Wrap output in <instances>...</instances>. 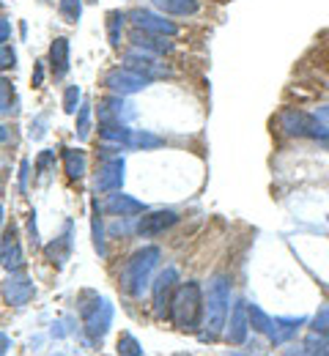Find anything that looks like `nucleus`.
<instances>
[{
	"label": "nucleus",
	"mask_w": 329,
	"mask_h": 356,
	"mask_svg": "<svg viewBox=\"0 0 329 356\" xmlns=\"http://www.w3.org/2000/svg\"><path fill=\"white\" fill-rule=\"evenodd\" d=\"M203 293H200V285L198 282H184V285H176L173 291V299H170V321L182 329V332H195L200 326V318H203Z\"/></svg>",
	"instance_id": "nucleus-1"
},
{
	"label": "nucleus",
	"mask_w": 329,
	"mask_h": 356,
	"mask_svg": "<svg viewBox=\"0 0 329 356\" xmlns=\"http://www.w3.org/2000/svg\"><path fill=\"white\" fill-rule=\"evenodd\" d=\"M159 258H162L159 247H143V250H138L121 268V291L127 296H143V291L148 288L151 271L157 268Z\"/></svg>",
	"instance_id": "nucleus-2"
},
{
	"label": "nucleus",
	"mask_w": 329,
	"mask_h": 356,
	"mask_svg": "<svg viewBox=\"0 0 329 356\" xmlns=\"http://www.w3.org/2000/svg\"><path fill=\"white\" fill-rule=\"evenodd\" d=\"M228 302H231V282L225 277L211 280L209 293H206V337H217L223 332Z\"/></svg>",
	"instance_id": "nucleus-3"
},
{
	"label": "nucleus",
	"mask_w": 329,
	"mask_h": 356,
	"mask_svg": "<svg viewBox=\"0 0 329 356\" xmlns=\"http://www.w3.org/2000/svg\"><path fill=\"white\" fill-rule=\"evenodd\" d=\"M80 312H83V326H86L88 337H94V340H102L107 334V329L113 326V305L107 299L94 296V302L83 305Z\"/></svg>",
	"instance_id": "nucleus-4"
},
{
	"label": "nucleus",
	"mask_w": 329,
	"mask_h": 356,
	"mask_svg": "<svg viewBox=\"0 0 329 356\" xmlns=\"http://www.w3.org/2000/svg\"><path fill=\"white\" fill-rule=\"evenodd\" d=\"M0 293H3V302L11 305V307H22L33 299L36 288H33V280L19 274V271H11V277L0 285Z\"/></svg>",
	"instance_id": "nucleus-5"
},
{
	"label": "nucleus",
	"mask_w": 329,
	"mask_h": 356,
	"mask_svg": "<svg viewBox=\"0 0 329 356\" xmlns=\"http://www.w3.org/2000/svg\"><path fill=\"white\" fill-rule=\"evenodd\" d=\"M148 77L141 74V72H132V69H113L107 77H104V86L113 90V93H118V96H132V93H138V90L148 88Z\"/></svg>",
	"instance_id": "nucleus-6"
},
{
	"label": "nucleus",
	"mask_w": 329,
	"mask_h": 356,
	"mask_svg": "<svg viewBox=\"0 0 329 356\" xmlns=\"http://www.w3.org/2000/svg\"><path fill=\"white\" fill-rule=\"evenodd\" d=\"M96 192H115L124 186V156L113 154V156H104L99 162V170H96Z\"/></svg>",
	"instance_id": "nucleus-7"
},
{
	"label": "nucleus",
	"mask_w": 329,
	"mask_h": 356,
	"mask_svg": "<svg viewBox=\"0 0 329 356\" xmlns=\"http://www.w3.org/2000/svg\"><path fill=\"white\" fill-rule=\"evenodd\" d=\"M176 282H179V274H176L173 266L159 271V277L154 282V312H157V318H168L170 315V299H173Z\"/></svg>",
	"instance_id": "nucleus-8"
},
{
	"label": "nucleus",
	"mask_w": 329,
	"mask_h": 356,
	"mask_svg": "<svg viewBox=\"0 0 329 356\" xmlns=\"http://www.w3.org/2000/svg\"><path fill=\"white\" fill-rule=\"evenodd\" d=\"M132 25L141 28L145 33H157V36H176L179 33V25H173L170 19H165V14H154V11H145V8H138L129 14Z\"/></svg>",
	"instance_id": "nucleus-9"
},
{
	"label": "nucleus",
	"mask_w": 329,
	"mask_h": 356,
	"mask_svg": "<svg viewBox=\"0 0 329 356\" xmlns=\"http://www.w3.org/2000/svg\"><path fill=\"white\" fill-rule=\"evenodd\" d=\"M135 118V104L124 102V96H110L99 102V124H129Z\"/></svg>",
	"instance_id": "nucleus-10"
},
{
	"label": "nucleus",
	"mask_w": 329,
	"mask_h": 356,
	"mask_svg": "<svg viewBox=\"0 0 329 356\" xmlns=\"http://www.w3.org/2000/svg\"><path fill=\"white\" fill-rule=\"evenodd\" d=\"M0 266L8 268V271H22L25 266V255H22V247H19V233L17 227H6L3 233V244H0Z\"/></svg>",
	"instance_id": "nucleus-11"
},
{
	"label": "nucleus",
	"mask_w": 329,
	"mask_h": 356,
	"mask_svg": "<svg viewBox=\"0 0 329 356\" xmlns=\"http://www.w3.org/2000/svg\"><path fill=\"white\" fill-rule=\"evenodd\" d=\"M176 222H179V214L176 211H151V214H145V217L138 220L135 233L143 236V238H151V236L165 233L168 227H173Z\"/></svg>",
	"instance_id": "nucleus-12"
},
{
	"label": "nucleus",
	"mask_w": 329,
	"mask_h": 356,
	"mask_svg": "<svg viewBox=\"0 0 329 356\" xmlns=\"http://www.w3.org/2000/svg\"><path fill=\"white\" fill-rule=\"evenodd\" d=\"M107 211L118 214V217H135V214H145V203H141L138 197L132 195H124L121 189H115L110 197H107Z\"/></svg>",
	"instance_id": "nucleus-13"
},
{
	"label": "nucleus",
	"mask_w": 329,
	"mask_h": 356,
	"mask_svg": "<svg viewBox=\"0 0 329 356\" xmlns=\"http://www.w3.org/2000/svg\"><path fill=\"white\" fill-rule=\"evenodd\" d=\"M49 72L55 80H63L69 74V39L58 36L49 47Z\"/></svg>",
	"instance_id": "nucleus-14"
},
{
	"label": "nucleus",
	"mask_w": 329,
	"mask_h": 356,
	"mask_svg": "<svg viewBox=\"0 0 329 356\" xmlns=\"http://www.w3.org/2000/svg\"><path fill=\"white\" fill-rule=\"evenodd\" d=\"M63 170L72 181H80V178L88 173V156L83 148H63Z\"/></svg>",
	"instance_id": "nucleus-15"
},
{
	"label": "nucleus",
	"mask_w": 329,
	"mask_h": 356,
	"mask_svg": "<svg viewBox=\"0 0 329 356\" xmlns=\"http://www.w3.org/2000/svg\"><path fill=\"white\" fill-rule=\"evenodd\" d=\"M124 66H127V69H132V72H141V74H145L148 80L159 74V66H157L154 55H148V52H141V49H135V52H127V58H124Z\"/></svg>",
	"instance_id": "nucleus-16"
},
{
	"label": "nucleus",
	"mask_w": 329,
	"mask_h": 356,
	"mask_svg": "<svg viewBox=\"0 0 329 356\" xmlns=\"http://www.w3.org/2000/svg\"><path fill=\"white\" fill-rule=\"evenodd\" d=\"M132 44L138 47V49H145V52H157V55H162V52H170L173 44L170 42H162L165 36H157V33H145L141 28H135L132 31Z\"/></svg>",
	"instance_id": "nucleus-17"
},
{
	"label": "nucleus",
	"mask_w": 329,
	"mask_h": 356,
	"mask_svg": "<svg viewBox=\"0 0 329 356\" xmlns=\"http://www.w3.org/2000/svg\"><path fill=\"white\" fill-rule=\"evenodd\" d=\"M162 14H170V17H189V14H198L200 3L198 0H151Z\"/></svg>",
	"instance_id": "nucleus-18"
},
{
	"label": "nucleus",
	"mask_w": 329,
	"mask_h": 356,
	"mask_svg": "<svg viewBox=\"0 0 329 356\" xmlns=\"http://www.w3.org/2000/svg\"><path fill=\"white\" fill-rule=\"evenodd\" d=\"M91 238H94V250L99 258H107V244H104V225H102V214H99V203L91 200Z\"/></svg>",
	"instance_id": "nucleus-19"
},
{
	"label": "nucleus",
	"mask_w": 329,
	"mask_h": 356,
	"mask_svg": "<svg viewBox=\"0 0 329 356\" xmlns=\"http://www.w3.org/2000/svg\"><path fill=\"white\" fill-rule=\"evenodd\" d=\"M69 250H72V225L66 222V233H63L55 244H49L47 247V258L52 261V264L63 266V261L69 258Z\"/></svg>",
	"instance_id": "nucleus-20"
},
{
	"label": "nucleus",
	"mask_w": 329,
	"mask_h": 356,
	"mask_svg": "<svg viewBox=\"0 0 329 356\" xmlns=\"http://www.w3.org/2000/svg\"><path fill=\"white\" fill-rule=\"evenodd\" d=\"M247 337V310L244 305H239L231 315V326H228V343H244Z\"/></svg>",
	"instance_id": "nucleus-21"
},
{
	"label": "nucleus",
	"mask_w": 329,
	"mask_h": 356,
	"mask_svg": "<svg viewBox=\"0 0 329 356\" xmlns=\"http://www.w3.org/2000/svg\"><path fill=\"white\" fill-rule=\"evenodd\" d=\"M162 143H165V140L157 137V134L143 132V129H132V134H129V145H127V148H143V151H148V148H159Z\"/></svg>",
	"instance_id": "nucleus-22"
},
{
	"label": "nucleus",
	"mask_w": 329,
	"mask_h": 356,
	"mask_svg": "<svg viewBox=\"0 0 329 356\" xmlns=\"http://www.w3.org/2000/svg\"><path fill=\"white\" fill-rule=\"evenodd\" d=\"M58 11L69 25H77L83 17V0H58Z\"/></svg>",
	"instance_id": "nucleus-23"
},
{
	"label": "nucleus",
	"mask_w": 329,
	"mask_h": 356,
	"mask_svg": "<svg viewBox=\"0 0 329 356\" xmlns=\"http://www.w3.org/2000/svg\"><path fill=\"white\" fill-rule=\"evenodd\" d=\"M124 14L121 11H110L107 14V36H110V44L118 47L121 44V28H124Z\"/></svg>",
	"instance_id": "nucleus-24"
},
{
	"label": "nucleus",
	"mask_w": 329,
	"mask_h": 356,
	"mask_svg": "<svg viewBox=\"0 0 329 356\" xmlns=\"http://www.w3.org/2000/svg\"><path fill=\"white\" fill-rule=\"evenodd\" d=\"M91 104H80V110H77V137L80 140H86L88 134H91Z\"/></svg>",
	"instance_id": "nucleus-25"
},
{
	"label": "nucleus",
	"mask_w": 329,
	"mask_h": 356,
	"mask_svg": "<svg viewBox=\"0 0 329 356\" xmlns=\"http://www.w3.org/2000/svg\"><path fill=\"white\" fill-rule=\"evenodd\" d=\"M118 354L124 356H143V346L132 334H121L118 337Z\"/></svg>",
	"instance_id": "nucleus-26"
},
{
	"label": "nucleus",
	"mask_w": 329,
	"mask_h": 356,
	"mask_svg": "<svg viewBox=\"0 0 329 356\" xmlns=\"http://www.w3.org/2000/svg\"><path fill=\"white\" fill-rule=\"evenodd\" d=\"M11 102H14V88L6 77H0V113H11L14 110Z\"/></svg>",
	"instance_id": "nucleus-27"
},
{
	"label": "nucleus",
	"mask_w": 329,
	"mask_h": 356,
	"mask_svg": "<svg viewBox=\"0 0 329 356\" xmlns=\"http://www.w3.org/2000/svg\"><path fill=\"white\" fill-rule=\"evenodd\" d=\"M77 104H80V88H77V86H69L66 93H63V110H66L69 115H74V113H77Z\"/></svg>",
	"instance_id": "nucleus-28"
},
{
	"label": "nucleus",
	"mask_w": 329,
	"mask_h": 356,
	"mask_svg": "<svg viewBox=\"0 0 329 356\" xmlns=\"http://www.w3.org/2000/svg\"><path fill=\"white\" fill-rule=\"evenodd\" d=\"M14 60H17V55H14V49L11 47H0V69H8V66H14Z\"/></svg>",
	"instance_id": "nucleus-29"
},
{
	"label": "nucleus",
	"mask_w": 329,
	"mask_h": 356,
	"mask_svg": "<svg viewBox=\"0 0 329 356\" xmlns=\"http://www.w3.org/2000/svg\"><path fill=\"white\" fill-rule=\"evenodd\" d=\"M49 165H52V151H45V154H42V156L36 159V170H39V173L45 176V173L49 170Z\"/></svg>",
	"instance_id": "nucleus-30"
},
{
	"label": "nucleus",
	"mask_w": 329,
	"mask_h": 356,
	"mask_svg": "<svg viewBox=\"0 0 329 356\" xmlns=\"http://www.w3.org/2000/svg\"><path fill=\"white\" fill-rule=\"evenodd\" d=\"M28 168H31L28 159H22V165H19V189H22V192L28 189Z\"/></svg>",
	"instance_id": "nucleus-31"
},
{
	"label": "nucleus",
	"mask_w": 329,
	"mask_h": 356,
	"mask_svg": "<svg viewBox=\"0 0 329 356\" xmlns=\"http://www.w3.org/2000/svg\"><path fill=\"white\" fill-rule=\"evenodd\" d=\"M42 83H45V66H42V63H36V72H33V86H36V88H42Z\"/></svg>",
	"instance_id": "nucleus-32"
},
{
	"label": "nucleus",
	"mask_w": 329,
	"mask_h": 356,
	"mask_svg": "<svg viewBox=\"0 0 329 356\" xmlns=\"http://www.w3.org/2000/svg\"><path fill=\"white\" fill-rule=\"evenodd\" d=\"M8 33H11V25H8V22H6L3 17H0V47L6 44V39H8Z\"/></svg>",
	"instance_id": "nucleus-33"
},
{
	"label": "nucleus",
	"mask_w": 329,
	"mask_h": 356,
	"mask_svg": "<svg viewBox=\"0 0 329 356\" xmlns=\"http://www.w3.org/2000/svg\"><path fill=\"white\" fill-rule=\"evenodd\" d=\"M28 227H31V236H33V244H39V236H36V214H31V220H28Z\"/></svg>",
	"instance_id": "nucleus-34"
},
{
	"label": "nucleus",
	"mask_w": 329,
	"mask_h": 356,
	"mask_svg": "<svg viewBox=\"0 0 329 356\" xmlns=\"http://www.w3.org/2000/svg\"><path fill=\"white\" fill-rule=\"evenodd\" d=\"M8 348H11V340H8L6 334H0V354H6Z\"/></svg>",
	"instance_id": "nucleus-35"
},
{
	"label": "nucleus",
	"mask_w": 329,
	"mask_h": 356,
	"mask_svg": "<svg viewBox=\"0 0 329 356\" xmlns=\"http://www.w3.org/2000/svg\"><path fill=\"white\" fill-rule=\"evenodd\" d=\"M6 137H8V132H6V127H0V143H3Z\"/></svg>",
	"instance_id": "nucleus-36"
},
{
	"label": "nucleus",
	"mask_w": 329,
	"mask_h": 356,
	"mask_svg": "<svg viewBox=\"0 0 329 356\" xmlns=\"http://www.w3.org/2000/svg\"><path fill=\"white\" fill-rule=\"evenodd\" d=\"M0 222H3V209H0Z\"/></svg>",
	"instance_id": "nucleus-37"
},
{
	"label": "nucleus",
	"mask_w": 329,
	"mask_h": 356,
	"mask_svg": "<svg viewBox=\"0 0 329 356\" xmlns=\"http://www.w3.org/2000/svg\"><path fill=\"white\" fill-rule=\"evenodd\" d=\"M91 3H96V0H91Z\"/></svg>",
	"instance_id": "nucleus-38"
}]
</instances>
